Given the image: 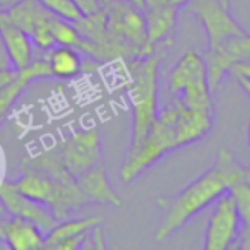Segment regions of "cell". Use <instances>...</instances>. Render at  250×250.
<instances>
[{
	"mask_svg": "<svg viewBox=\"0 0 250 250\" xmlns=\"http://www.w3.org/2000/svg\"><path fill=\"white\" fill-rule=\"evenodd\" d=\"M247 167H243L229 149H219L214 163L201 177L182 188L173 197L161 195L156 204L163 209L165 216L156 231V240L163 242L175 231L187 225L190 218L204 211L221 194L228 192V187Z\"/></svg>",
	"mask_w": 250,
	"mask_h": 250,
	"instance_id": "6da1fadb",
	"label": "cell"
},
{
	"mask_svg": "<svg viewBox=\"0 0 250 250\" xmlns=\"http://www.w3.org/2000/svg\"><path fill=\"white\" fill-rule=\"evenodd\" d=\"M161 55L151 53L129 62L132 86L129 96L132 100V141L129 151L139 147L158 115V76Z\"/></svg>",
	"mask_w": 250,
	"mask_h": 250,
	"instance_id": "7a4b0ae2",
	"label": "cell"
},
{
	"mask_svg": "<svg viewBox=\"0 0 250 250\" xmlns=\"http://www.w3.org/2000/svg\"><path fill=\"white\" fill-rule=\"evenodd\" d=\"M106 29L111 43L117 46L120 57L137 59L151 55L147 48L146 19L141 7L129 0H106Z\"/></svg>",
	"mask_w": 250,
	"mask_h": 250,
	"instance_id": "3957f363",
	"label": "cell"
},
{
	"mask_svg": "<svg viewBox=\"0 0 250 250\" xmlns=\"http://www.w3.org/2000/svg\"><path fill=\"white\" fill-rule=\"evenodd\" d=\"M175 104L170 108L158 111L149 132L144 141L134 151H127V158L122 167V178L125 182H132L144 170L160 161L165 154L178 149L177 134H175Z\"/></svg>",
	"mask_w": 250,
	"mask_h": 250,
	"instance_id": "277c9868",
	"label": "cell"
},
{
	"mask_svg": "<svg viewBox=\"0 0 250 250\" xmlns=\"http://www.w3.org/2000/svg\"><path fill=\"white\" fill-rule=\"evenodd\" d=\"M170 91L175 96V103L182 106L206 111L214 108L206 62L192 50L184 53L175 63L170 74Z\"/></svg>",
	"mask_w": 250,
	"mask_h": 250,
	"instance_id": "5b68a950",
	"label": "cell"
},
{
	"mask_svg": "<svg viewBox=\"0 0 250 250\" xmlns=\"http://www.w3.org/2000/svg\"><path fill=\"white\" fill-rule=\"evenodd\" d=\"M204 235V250H228L238 243L243 223L238 208L229 192L221 194L214 202Z\"/></svg>",
	"mask_w": 250,
	"mask_h": 250,
	"instance_id": "8992f818",
	"label": "cell"
},
{
	"mask_svg": "<svg viewBox=\"0 0 250 250\" xmlns=\"http://www.w3.org/2000/svg\"><path fill=\"white\" fill-rule=\"evenodd\" d=\"M60 160L72 178H79L101 163V136L96 129L76 130L59 147Z\"/></svg>",
	"mask_w": 250,
	"mask_h": 250,
	"instance_id": "52a82bcc",
	"label": "cell"
},
{
	"mask_svg": "<svg viewBox=\"0 0 250 250\" xmlns=\"http://www.w3.org/2000/svg\"><path fill=\"white\" fill-rule=\"evenodd\" d=\"M250 59V38L249 33L235 35L223 42L216 43L212 46H208L204 62L208 69V81L211 91H216L219 87V83L223 81L225 74H228L229 67L240 60Z\"/></svg>",
	"mask_w": 250,
	"mask_h": 250,
	"instance_id": "ba28073f",
	"label": "cell"
},
{
	"mask_svg": "<svg viewBox=\"0 0 250 250\" xmlns=\"http://www.w3.org/2000/svg\"><path fill=\"white\" fill-rule=\"evenodd\" d=\"M192 12L204 28L208 35V45L212 46L223 40L235 35L247 33L236 19L229 14V7L223 5L219 0H188Z\"/></svg>",
	"mask_w": 250,
	"mask_h": 250,
	"instance_id": "9c48e42d",
	"label": "cell"
},
{
	"mask_svg": "<svg viewBox=\"0 0 250 250\" xmlns=\"http://www.w3.org/2000/svg\"><path fill=\"white\" fill-rule=\"evenodd\" d=\"M0 204L11 216H21L33 221L43 233L52 229L59 223V219L45 204L22 195L14 187L12 180H4L0 184Z\"/></svg>",
	"mask_w": 250,
	"mask_h": 250,
	"instance_id": "30bf717a",
	"label": "cell"
},
{
	"mask_svg": "<svg viewBox=\"0 0 250 250\" xmlns=\"http://www.w3.org/2000/svg\"><path fill=\"white\" fill-rule=\"evenodd\" d=\"M178 11L167 0H144L143 12L146 19L147 48L154 52L160 43H171L175 26H177Z\"/></svg>",
	"mask_w": 250,
	"mask_h": 250,
	"instance_id": "8fae6325",
	"label": "cell"
},
{
	"mask_svg": "<svg viewBox=\"0 0 250 250\" xmlns=\"http://www.w3.org/2000/svg\"><path fill=\"white\" fill-rule=\"evenodd\" d=\"M175 134L177 147L188 146L192 143L204 139L212 130V111L195 110L175 103Z\"/></svg>",
	"mask_w": 250,
	"mask_h": 250,
	"instance_id": "7c38bea8",
	"label": "cell"
},
{
	"mask_svg": "<svg viewBox=\"0 0 250 250\" xmlns=\"http://www.w3.org/2000/svg\"><path fill=\"white\" fill-rule=\"evenodd\" d=\"M0 38H2L5 53H7L14 70L24 69L35 59V52H33L35 45H33L29 35L24 29L9 21L2 11H0Z\"/></svg>",
	"mask_w": 250,
	"mask_h": 250,
	"instance_id": "4fadbf2b",
	"label": "cell"
},
{
	"mask_svg": "<svg viewBox=\"0 0 250 250\" xmlns=\"http://www.w3.org/2000/svg\"><path fill=\"white\" fill-rule=\"evenodd\" d=\"M2 238L12 250H35L45 247V233L33 221L21 216L4 219Z\"/></svg>",
	"mask_w": 250,
	"mask_h": 250,
	"instance_id": "5bb4252c",
	"label": "cell"
},
{
	"mask_svg": "<svg viewBox=\"0 0 250 250\" xmlns=\"http://www.w3.org/2000/svg\"><path fill=\"white\" fill-rule=\"evenodd\" d=\"M77 187L87 199V202H100V204H110L113 208H122L124 201L111 187L110 178L106 175L103 165H96L89 171L77 178Z\"/></svg>",
	"mask_w": 250,
	"mask_h": 250,
	"instance_id": "9a60e30c",
	"label": "cell"
},
{
	"mask_svg": "<svg viewBox=\"0 0 250 250\" xmlns=\"http://www.w3.org/2000/svg\"><path fill=\"white\" fill-rule=\"evenodd\" d=\"M45 59L48 62L52 77H59V79L76 77L83 69V59H81L79 52L72 46H52L50 50H46Z\"/></svg>",
	"mask_w": 250,
	"mask_h": 250,
	"instance_id": "2e32d148",
	"label": "cell"
},
{
	"mask_svg": "<svg viewBox=\"0 0 250 250\" xmlns=\"http://www.w3.org/2000/svg\"><path fill=\"white\" fill-rule=\"evenodd\" d=\"M103 218L101 216H87V218H67L59 221L52 229L45 233V247L46 249H52L55 243L62 242L67 238H74V236H79L83 233H87L89 229H93L96 225H101Z\"/></svg>",
	"mask_w": 250,
	"mask_h": 250,
	"instance_id": "e0dca14e",
	"label": "cell"
},
{
	"mask_svg": "<svg viewBox=\"0 0 250 250\" xmlns=\"http://www.w3.org/2000/svg\"><path fill=\"white\" fill-rule=\"evenodd\" d=\"M2 12H4V16L9 21L14 22L21 29H24L28 35L35 28L36 22L52 14V12H48L43 7L40 0H19V2H16L14 5H11V7Z\"/></svg>",
	"mask_w": 250,
	"mask_h": 250,
	"instance_id": "ac0fdd59",
	"label": "cell"
},
{
	"mask_svg": "<svg viewBox=\"0 0 250 250\" xmlns=\"http://www.w3.org/2000/svg\"><path fill=\"white\" fill-rule=\"evenodd\" d=\"M31 83L33 81L22 70H16L12 81H9L7 84H4V86L0 87V122L7 117L12 104L16 103V100L24 93L26 87Z\"/></svg>",
	"mask_w": 250,
	"mask_h": 250,
	"instance_id": "d6986e66",
	"label": "cell"
},
{
	"mask_svg": "<svg viewBox=\"0 0 250 250\" xmlns=\"http://www.w3.org/2000/svg\"><path fill=\"white\" fill-rule=\"evenodd\" d=\"M40 2L46 11L60 19L76 22L77 19L83 18V12L77 7L76 0H40Z\"/></svg>",
	"mask_w": 250,
	"mask_h": 250,
	"instance_id": "ffe728a7",
	"label": "cell"
},
{
	"mask_svg": "<svg viewBox=\"0 0 250 250\" xmlns=\"http://www.w3.org/2000/svg\"><path fill=\"white\" fill-rule=\"evenodd\" d=\"M52 16L53 14H50L48 18L36 22L35 28L29 33V38H31L33 45H36L40 50H43V52H46V50H50L52 46L57 45L55 40H53L52 31H50V18H52Z\"/></svg>",
	"mask_w": 250,
	"mask_h": 250,
	"instance_id": "44dd1931",
	"label": "cell"
},
{
	"mask_svg": "<svg viewBox=\"0 0 250 250\" xmlns=\"http://www.w3.org/2000/svg\"><path fill=\"white\" fill-rule=\"evenodd\" d=\"M233 77L236 79V83L242 86V89L245 91V94H250V63L249 60H240V62L233 63L228 70Z\"/></svg>",
	"mask_w": 250,
	"mask_h": 250,
	"instance_id": "7402d4cb",
	"label": "cell"
},
{
	"mask_svg": "<svg viewBox=\"0 0 250 250\" xmlns=\"http://www.w3.org/2000/svg\"><path fill=\"white\" fill-rule=\"evenodd\" d=\"M86 243V233L79 236H74V238H67L62 240V242L55 243L52 249H63V250H77V249H83V245Z\"/></svg>",
	"mask_w": 250,
	"mask_h": 250,
	"instance_id": "603a6c76",
	"label": "cell"
},
{
	"mask_svg": "<svg viewBox=\"0 0 250 250\" xmlns=\"http://www.w3.org/2000/svg\"><path fill=\"white\" fill-rule=\"evenodd\" d=\"M93 229H94V236H93L94 243L91 247H93V249H98V250L106 249V243L103 242V228H101V225H96Z\"/></svg>",
	"mask_w": 250,
	"mask_h": 250,
	"instance_id": "cb8c5ba5",
	"label": "cell"
},
{
	"mask_svg": "<svg viewBox=\"0 0 250 250\" xmlns=\"http://www.w3.org/2000/svg\"><path fill=\"white\" fill-rule=\"evenodd\" d=\"M16 70H7V69H0V87L4 86V84H7L9 81H12V77H14Z\"/></svg>",
	"mask_w": 250,
	"mask_h": 250,
	"instance_id": "d4e9b609",
	"label": "cell"
},
{
	"mask_svg": "<svg viewBox=\"0 0 250 250\" xmlns=\"http://www.w3.org/2000/svg\"><path fill=\"white\" fill-rule=\"evenodd\" d=\"M16 2H19V0H0V11H5L11 5H14Z\"/></svg>",
	"mask_w": 250,
	"mask_h": 250,
	"instance_id": "484cf974",
	"label": "cell"
},
{
	"mask_svg": "<svg viewBox=\"0 0 250 250\" xmlns=\"http://www.w3.org/2000/svg\"><path fill=\"white\" fill-rule=\"evenodd\" d=\"M167 2H170V4L175 5L177 9H182L185 4H188V0H167Z\"/></svg>",
	"mask_w": 250,
	"mask_h": 250,
	"instance_id": "4316f807",
	"label": "cell"
},
{
	"mask_svg": "<svg viewBox=\"0 0 250 250\" xmlns=\"http://www.w3.org/2000/svg\"><path fill=\"white\" fill-rule=\"evenodd\" d=\"M129 2L134 5H137V7H141V9H143V5H144V0H129Z\"/></svg>",
	"mask_w": 250,
	"mask_h": 250,
	"instance_id": "83f0119b",
	"label": "cell"
},
{
	"mask_svg": "<svg viewBox=\"0 0 250 250\" xmlns=\"http://www.w3.org/2000/svg\"><path fill=\"white\" fill-rule=\"evenodd\" d=\"M2 226H4V218H0V238H2Z\"/></svg>",
	"mask_w": 250,
	"mask_h": 250,
	"instance_id": "f1b7e54d",
	"label": "cell"
},
{
	"mask_svg": "<svg viewBox=\"0 0 250 250\" xmlns=\"http://www.w3.org/2000/svg\"><path fill=\"white\" fill-rule=\"evenodd\" d=\"M76 2H79V0H76Z\"/></svg>",
	"mask_w": 250,
	"mask_h": 250,
	"instance_id": "f546056e",
	"label": "cell"
},
{
	"mask_svg": "<svg viewBox=\"0 0 250 250\" xmlns=\"http://www.w3.org/2000/svg\"><path fill=\"white\" fill-rule=\"evenodd\" d=\"M0 67H2V65H0Z\"/></svg>",
	"mask_w": 250,
	"mask_h": 250,
	"instance_id": "4dcf8cb0",
	"label": "cell"
}]
</instances>
